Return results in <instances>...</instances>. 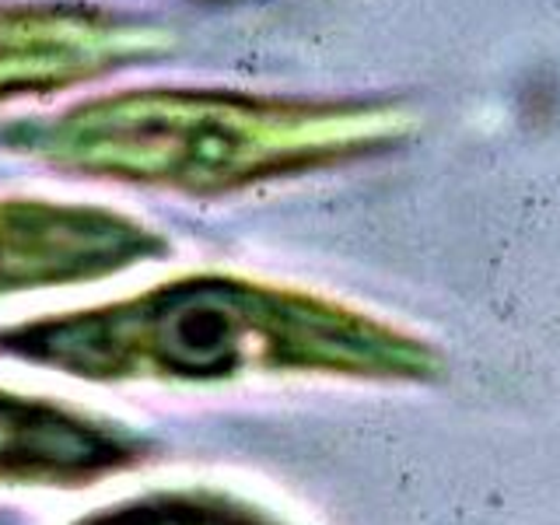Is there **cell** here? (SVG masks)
I'll return each instance as SVG.
<instances>
[{
  "instance_id": "6da1fadb",
  "label": "cell",
  "mask_w": 560,
  "mask_h": 525,
  "mask_svg": "<svg viewBox=\"0 0 560 525\" xmlns=\"http://www.w3.org/2000/svg\"><path fill=\"white\" fill-rule=\"evenodd\" d=\"M0 354L102 385H214L284 372L431 382L442 372V354L407 329L238 273H183L116 302L8 326Z\"/></svg>"
},
{
  "instance_id": "7a4b0ae2",
  "label": "cell",
  "mask_w": 560,
  "mask_h": 525,
  "mask_svg": "<svg viewBox=\"0 0 560 525\" xmlns=\"http://www.w3.org/2000/svg\"><path fill=\"white\" fill-rule=\"evenodd\" d=\"M407 133L410 116L396 105L133 88L14 119L0 130V144L95 179L232 192L389 151Z\"/></svg>"
},
{
  "instance_id": "3957f363",
  "label": "cell",
  "mask_w": 560,
  "mask_h": 525,
  "mask_svg": "<svg viewBox=\"0 0 560 525\" xmlns=\"http://www.w3.org/2000/svg\"><path fill=\"white\" fill-rule=\"evenodd\" d=\"M165 249L148 224L109 207L0 200V294L102 280Z\"/></svg>"
},
{
  "instance_id": "277c9868",
  "label": "cell",
  "mask_w": 560,
  "mask_h": 525,
  "mask_svg": "<svg viewBox=\"0 0 560 525\" xmlns=\"http://www.w3.org/2000/svg\"><path fill=\"white\" fill-rule=\"evenodd\" d=\"M172 35L81 4H0V102L162 57Z\"/></svg>"
},
{
  "instance_id": "5b68a950",
  "label": "cell",
  "mask_w": 560,
  "mask_h": 525,
  "mask_svg": "<svg viewBox=\"0 0 560 525\" xmlns=\"http://www.w3.org/2000/svg\"><path fill=\"white\" fill-rule=\"evenodd\" d=\"M144 455V438L116 420L0 385V483L84 487Z\"/></svg>"
},
{
  "instance_id": "8992f818",
  "label": "cell",
  "mask_w": 560,
  "mask_h": 525,
  "mask_svg": "<svg viewBox=\"0 0 560 525\" xmlns=\"http://www.w3.org/2000/svg\"><path fill=\"white\" fill-rule=\"evenodd\" d=\"M78 525H284L253 501L221 490H154L98 508Z\"/></svg>"
}]
</instances>
